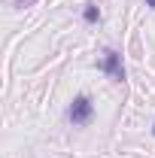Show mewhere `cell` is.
I'll use <instances>...</instances> for the list:
<instances>
[{
	"label": "cell",
	"mask_w": 155,
	"mask_h": 158,
	"mask_svg": "<svg viewBox=\"0 0 155 158\" xmlns=\"http://www.w3.org/2000/svg\"><path fill=\"white\" fill-rule=\"evenodd\" d=\"M146 3H149V9H155V0H146Z\"/></svg>",
	"instance_id": "5"
},
{
	"label": "cell",
	"mask_w": 155,
	"mask_h": 158,
	"mask_svg": "<svg viewBox=\"0 0 155 158\" xmlns=\"http://www.w3.org/2000/svg\"><path fill=\"white\" fill-rule=\"evenodd\" d=\"M24 3H34V0H12V6H24Z\"/></svg>",
	"instance_id": "4"
},
{
	"label": "cell",
	"mask_w": 155,
	"mask_h": 158,
	"mask_svg": "<svg viewBox=\"0 0 155 158\" xmlns=\"http://www.w3.org/2000/svg\"><path fill=\"white\" fill-rule=\"evenodd\" d=\"M67 118H70V125L85 128L94 118V103H91V98L88 94H76V98L70 100V106H67Z\"/></svg>",
	"instance_id": "1"
},
{
	"label": "cell",
	"mask_w": 155,
	"mask_h": 158,
	"mask_svg": "<svg viewBox=\"0 0 155 158\" xmlns=\"http://www.w3.org/2000/svg\"><path fill=\"white\" fill-rule=\"evenodd\" d=\"M82 19L88 21V24H97V21H100V9H97L94 3H85V9H82Z\"/></svg>",
	"instance_id": "3"
},
{
	"label": "cell",
	"mask_w": 155,
	"mask_h": 158,
	"mask_svg": "<svg viewBox=\"0 0 155 158\" xmlns=\"http://www.w3.org/2000/svg\"><path fill=\"white\" fill-rule=\"evenodd\" d=\"M152 134H155V125H152Z\"/></svg>",
	"instance_id": "6"
},
{
	"label": "cell",
	"mask_w": 155,
	"mask_h": 158,
	"mask_svg": "<svg viewBox=\"0 0 155 158\" xmlns=\"http://www.w3.org/2000/svg\"><path fill=\"white\" fill-rule=\"evenodd\" d=\"M97 67H100L110 79H116V82H122V79H125V64H122V55H119L116 49H107Z\"/></svg>",
	"instance_id": "2"
}]
</instances>
